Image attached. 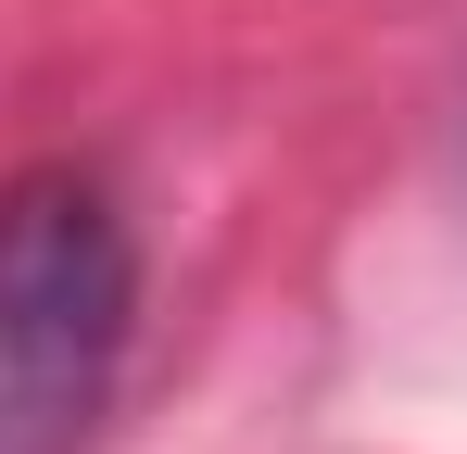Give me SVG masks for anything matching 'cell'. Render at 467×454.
<instances>
[{
	"label": "cell",
	"mask_w": 467,
	"mask_h": 454,
	"mask_svg": "<svg viewBox=\"0 0 467 454\" xmlns=\"http://www.w3.org/2000/svg\"><path fill=\"white\" fill-rule=\"evenodd\" d=\"M127 315H140V265H127V215L38 164L0 190V454H77L101 391L127 366Z\"/></svg>",
	"instance_id": "1"
}]
</instances>
